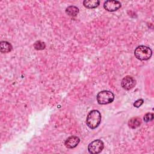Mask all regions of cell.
Returning <instances> with one entry per match:
<instances>
[{
    "label": "cell",
    "mask_w": 154,
    "mask_h": 154,
    "mask_svg": "<svg viewBox=\"0 0 154 154\" xmlns=\"http://www.w3.org/2000/svg\"><path fill=\"white\" fill-rule=\"evenodd\" d=\"M66 13L70 16L72 17H75L76 16L78 13H79V9L78 7L73 6V5H70L67 7L66 10Z\"/></svg>",
    "instance_id": "11"
},
{
    "label": "cell",
    "mask_w": 154,
    "mask_h": 154,
    "mask_svg": "<svg viewBox=\"0 0 154 154\" xmlns=\"http://www.w3.org/2000/svg\"><path fill=\"white\" fill-rule=\"evenodd\" d=\"M101 114L96 109L91 110L88 114L86 118L87 125L92 129L96 128L101 122Z\"/></svg>",
    "instance_id": "1"
},
{
    "label": "cell",
    "mask_w": 154,
    "mask_h": 154,
    "mask_svg": "<svg viewBox=\"0 0 154 154\" xmlns=\"http://www.w3.org/2000/svg\"><path fill=\"white\" fill-rule=\"evenodd\" d=\"M103 7L108 11H115L121 7V3L118 1L108 0L104 2Z\"/></svg>",
    "instance_id": "5"
},
{
    "label": "cell",
    "mask_w": 154,
    "mask_h": 154,
    "mask_svg": "<svg viewBox=\"0 0 154 154\" xmlns=\"http://www.w3.org/2000/svg\"><path fill=\"white\" fill-rule=\"evenodd\" d=\"M144 102V100L142 99H138L134 103V106L136 108H138L140 107V106L142 105V104Z\"/></svg>",
    "instance_id": "14"
},
{
    "label": "cell",
    "mask_w": 154,
    "mask_h": 154,
    "mask_svg": "<svg viewBox=\"0 0 154 154\" xmlns=\"http://www.w3.org/2000/svg\"><path fill=\"white\" fill-rule=\"evenodd\" d=\"M34 47L36 50H43L46 48L45 43L42 41H37L34 44Z\"/></svg>",
    "instance_id": "12"
},
{
    "label": "cell",
    "mask_w": 154,
    "mask_h": 154,
    "mask_svg": "<svg viewBox=\"0 0 154 154\" xmlns=\"http://www.w3.org/2000/svg\"><path fill=\"white\" fill-rule=\"evenodd\" d=\"M100 1L98 0H85L83 2L84 5L87 8H94L99 5Z\"/></svg>",
    "instance_id": "10"
},
{
    "label": "cell",
    "mask_w": 154,
    "mask_h": 154,
    "mask_svg": "<svg viewBox=\"0 0 154 154\" xmlns=\"http://www.w3.org/2000/svg\"><path fill=\"white\" fill-rule=\"evenodd\" d=\"M136 84V81L135 79L131 76H126L123 78L121 82L122 87L126 90H129L134 88Z\"/></svg>",
    "instance_id": "6"
},
{
    "label": "cell",
    "mask_w": 154,
    "mask_h": 154,
    "mask_svg": "<svg viewBox=\"0 0 154 154\" xmlns=\"http://www.w3.org/2000/svg\"><path fill=\"white\" fill-rule=\"evenodd\" d=\"M104 147V144L102 141L96 140L91 142L88 146V150L90 153L97 154L101 152Z\"/></svg>",
    "instance_id": "4"
},
{
    "label": "cell",
    "mask_w": 154,
    "mask_h": 154,
    "mask_svg": "<svg viewBox=\"0 0 154 154\" xmlns=\"http://www.w3.org/2000/svg\"><path fill=\"white\" fill-rule=\"evenodd\" d=\"M153 119V114L152 112H147L144 116V120L146 122H149Z\"/></svg>",
    "instance_id": "13"
},
{
    "label": "cell",
    "mask_w": 154,
    "mask_h": 154,
    "mask_svg": "<svg viewBox=\"0 0 154 154\" xmlns=\"http://www.w3.org/2000/svg\"><path fill=\"white\" fill-rule=\"evenodd\" d=\"M152 54L151 49L146 46H139L134 51L135 57L140 60H147Z\"/></svg>",
    "instance_id": "2"
},
{
    "label": "cell",
    "mask_w": 154,
    "mask_h": 154,
    "mask_svg": "<svg viewBox=\"0 0 154 154\" xmlns=\"http://www.w3.org/2000/svg\"><path fill=\"white\" fill-rule=\"evenodd\" d=\"M0 49L2 53H8L12 50V46L8 42L2 41L0 43Z\"/></svg>",
    "instance_id": "8"
},
{
    "label": "cell",
    "mask_w": 154,
    "mask_h": 154,
    "mask_svg": "<svg viewBox=\"0 0 154 154\" xmlns=\"http://www.w3.org/2000/svg\"><path fill=\"white\" fill-rule=\"evenodd\" d=\"M79 141L80 140L79 137H78L77 136L72 135L66 140L64 142V145L68 149H73L78 146Z\"/></svg>",
    "instance_id": "7"
},
{
    "label": "cell",
    "mask_w": 154,
    "mask_h": 154,
    "mask_svg": "<svg viewBox=\"0 0 154 154\" xmlns=\"http://www.w3.org/2000/svg\"><path fill=\"white\" fill-rule=\"evenodd\" d=\"M141 119L137 117H132L128 122L129 126L132 129H135L139 127L141 125Z\"/></svg>",
    "instance_id": "9"
},
{
    "label": "cell",
    "mask_w": 154,
    "mask_h": 154,
    "mask_svg": "<svg viewBox=\"0 0 154 154\" xmlns=\"http://www.w3.org/2000/svg\"><path fill=\"white\" fill-rule=\"evenodd\" d=\"M97 101L100 105H106L111 103L114 99V94L107 90H103L100 91L97 94Z\"/></svg>",
    "instance_id": "3"
}]
</instances>
